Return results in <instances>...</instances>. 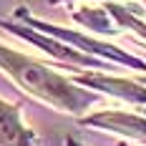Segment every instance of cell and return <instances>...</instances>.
Listing matches in <instances>:
<instances>
[{
  "label": "cell",
  "instance_id": "cell-5",
  "mask_svg": "<svg viewBox=\"0 0 146 146\" xmlns=\"http://www.w3.org/2000/svg\"><path fill=\"white\" fill-rule=\"evenodd\" d=\"M78 83L93 86V88H98V91L111 93V96L126 98V101L146 103V91H144V88L136 86V83H131V81H123V78H111V76H81Z\"/></svg>",
  "mask_w": 146,
  "mask_h": 146
},
{
  "label": "cell",
  "instance_id": "cell-4",
  "mask_svg": "<svg viewBox=\"0 0 146 146\" xmlns=\"http://www.w3.org/2000/svg\"><path fill=\"white\" fill-rule=\"evenodd\" d=\"M5 25V23H3ZM8 30H13L15 35H20V38H25L28 43L38 45V48H43L45 53H50V56H56L60 60H71V63H83V66H98V60H93L91 56H83V53H78V50H73L68 45L63 43H56V40H48L43 35H35L30 28H23V25H5Z\"/></svg>",
  "mask_w": 146,
  "mask_h": 146
},
{
  "label": "cell",
  "instance_id": "cell-3",
  "mask_svg": "<svg viewBox=\"0 0 146 146\" xmlns=\"http://www.w3.org/2000/svg\"><path fill=\"white\" fill-rule=\"evenodd\" d=\"M91 126H101L106 131L123 133L131 139H146V118L133 116V113H123V111H101L86 118Z\"/></svg>",
  "mask_w": 146,
  "mask_h": 146
},
{
  "label": "cell",
  "instance_id": "cell-1",
  "mask_svg": "<svg viewBox=\"0 0 146 146\" xmlns=\"http://www.w3.org/2000/svg\"><path fill=\"white\" fill-rule=\"evenodd\" d=\"M0 66L10 73L25 91H30L33 96L43 98L45 103L56 106L60 111L81 113V111H86L88 106L96 101L91 93L76 88L60 73L40 66L38 60L28 58V56H20L18 50H10L5 45H0Z\"/></svg>",
  "mask_w": 146,
  "mask_h": 146
},
{
  "label": "cell",
  "instance_id": "cell-6",
  "mask_svg": "<svg viewBox=\"0 0 146 146\" xmlns=\"http://www.w3.org/2000/svg\"><path fill=\"white\" fill-rule=\"evenodd\" d=\"M28 139L30 133L23 129L18 111L0 101V144H20V141H28Z\"/></svg>",
  "mask_w": 146,
  "mask_h": 146
},
{
  "label": "cell",
  "instance_id": "cell-7",
  "mask_svg": "<svg viewBox=\"0 0 146 146\" xmlns=\"http://www.w3.org/2000/svg\"><path fill=\"white\" fill-rule=\"evenodd\" d=\"M73 18L81 23V25H86L88 30H96V33H116V25L111 23V18H108V10L106 8H78Z\"/></svg>",
  "mask_w": 146,
  "mask_h": 146
},
{
  "label": "cell",
  "instance_id": "cell-2",
  "mask_svg": "<svg viewBox=\"0 0 146 146\" xmlns=\"http://www.w3.org/2000/svg\"><path fill=\"white\" fill-rule=\"evenodd\" d=\"M28 23H35V25H40L45 33H50V35H56V38H63V40H68V43L78 45V48H83V50H91V53H98V56H106V58H113L118 63H123V66H133V68H141L146 71V66L141 60L131 58V56H126V53H121L118 48L113 45H106V43H98V40H91L86 35H78V33H73V30H66V28H56V25H43V23H38V20H30L25 18Z\"/></svg>",
  "mask_w": 146,
  "mask_h": 146
},
{
  "label": "cell",
  "instance_id": "cell-8",
  "mask_svg": "<svg viewBox=\"0 0 146 146\" xmlns=\"http://www.w3.org/2000/svg\"><path fill=\"white\" fill-rule=\"evenodd\" d=\"M106 10H108V15H113V18H116L121 25H126V28L133 30L139 38H144V40H146V23H141L139 18L129 15V13H126V8H121V5H116V3H111Z\"/></svg>",
  "mask_w": 146,
  "mask_h": 146
},
{
  "label": "cell",
  "instance_id": "cell-9",
  "mask_svg": "<svg viewBox=\"0 0 146 146\" xmlns=\"http://www.w3.org/2000/svg\"><path fill=\"white\" fill-rule=\"evenodd\" d=\"M144 83H146V78H144Z\"/></svg>",
  "mask_w": 146,
  "mask_h": 146
}]
</instances>
